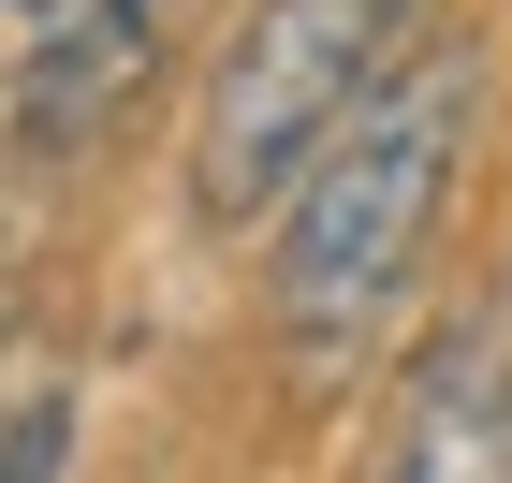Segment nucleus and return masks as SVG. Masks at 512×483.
I'll return each mask as SVG.
<instances>
[{"label":"nucleus","mask_w":512,"mask_h":483,"mask_svg":"<svg viewBox=\"0 0 512 483\" xmlns=\"http://www.w3.org/2000/svg\"><path fill=\"white\" fill-rule=\"evenodd\" d=\"M483 88H498L483 30H425L337 118V147L293 176V205L264 220V308H278L293 366L337 381V366H366V337L410 322L439 235H454V191L483 161Z\"/></svg>","instance_id":"f257e3e1"},{"label":"nucleus","mask_w":512,"mask_h":483,"mask_svg":"<svg viewBox=\"0 0 512 483\" xmlns=\"http://www.w3.org/2000/svg\"><path fill=\"white\" fill-rule=\"evenodd\" d=\"M410 44H425V0H249L220 74H205V103H191V205L220 235L278 220L293 176L337 147V118Z\"/></svg>","instance_id":"f03ea898"},{"label":"nucleus","mask_w":512,"mask_h":483,"mask_svg":"<svg viewBox=\"0 0 512 483\" xmlns=\"http://www.w3.org/2000/svg\"><path fill=\"white\" fill-rule=\"evenodd\" d=\"M381 483H512V308H454L410 337L381 396Z\"/></svg>","instance_id":"7ed1b4c3"},{"label":"nucleus","mask_w":512,"mask_h":483,"mask_svg":"<svg viewBox=\"0 0 512 483\" xmlns=\"http://www.w3.org/2000/svg\"><path fill=\"white\" fill-rule=\"evenodd\" d=\"M161 30H176V0H118V15H88L59 59H30V74H15V147H30V161L88 147V132L161 74Z\"/></svg>","instance_id":"20e7f679"},{"label":"nucleus","mask_w":512,"mask_h":483,"mask_svg":"<svg viewBox=\"0 0 512 483\" xmlns=\"http://www.w3.org/2000/svg\"><path fill=\"white\" fill-rule=\"evenodd\" d=\"M74 469V352L44 322H0V483Z\"/></svg>","instance_id":"39448f33"},{"label":"nucleus","mask_w":512,"mask_h":483,"mask_svg":"<svg viewBox=\"0 0 512 483\" xmlns=\"http://www.w3.org/2000/svg\"><path fill=\"white\" fill-rule=\"evenodd\" d=\"M88 15H118V0H0V88L30 74V59H59Z\"/></svg>","instance_id":"423d86ee"}]
</instances>
